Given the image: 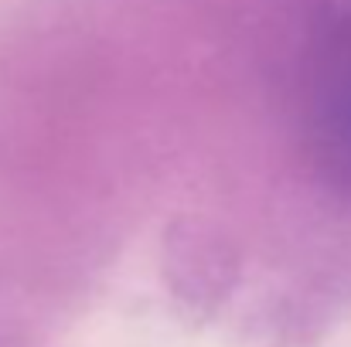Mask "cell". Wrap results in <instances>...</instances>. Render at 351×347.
I'll return each mask as SVG.
<instances>
[{
	"label": "cell",
	"mask_w": 351,
	"mask_h": 347,
	"mask_svg": "<svg viewBox=\"0 0 351 347\" xmlns=\"http://www.w3.org/2000/svg\"><path fill=\"white\" fill-rule=\"evenodd\" d=\"M314 123L328 164L351 184V21L321 48L314 75Z\"/></svg>",
	"instance_id": "6da1fadb"
}]
</instances>
